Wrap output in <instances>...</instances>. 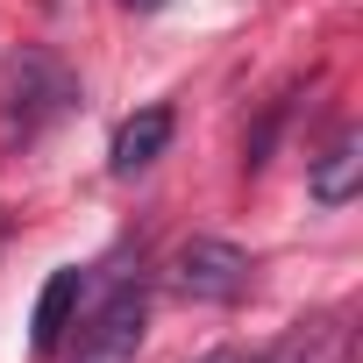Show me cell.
I'll return each instance as SVG.
<instances>
[{
    "instance_id": "52a82bcc",
    "label": "cell",
    "mask_w": 363,
    "mask_h": 363,
    "mask_svg": "<svg viewBox=\"0 0 363 363\" xmlns=\"http://www.w3.org/2000/svg\"><path fill=\"white\" fill-rule=\"evenodd\" d=\"M264 363H313V328H292V335H285Z\"/></svg>"
},
{
    "instance_id": "7a4b0ae2",
    "label": "cell",
    "mask_w": 363,
    "mask_h": 363,
    "mask_svg": "<svg viewBox=\"0 0 363 363\" xmlns=\"http://www.w3.org/2000/svg\"><path fill=\"white\" fill-rule=\"evenodd\" d=\"M143 356V285H121L79 335L72 363H135Z\"/></svg>"
},
{
    "instance_id": "3957f363",
    "label": "cell",
    "mask_w": 363,
    "mask_h": 363,
    "mask_svg": "<svg viewBox=\"0 0 363 363\" xmlns=\"http://www.w3.org/2000/svg\"><path fill=\"white\" fill-rule=\"evenodd\" d=\"M8 100H15L8 114H15V121H22V135H29V128H43V121L72 100V79H65L50 57H36V50H29V57H15V72H8Z\"/></svg>"
},
{
    "instance_id": "8992f818",
    "label": "cell",
    "mask_w": 363,
    "mask_h": 363,
    "mask_svg": "<svg viewBox=\"0 0 363 363\" xmlns=\"http://www.w3.org/2000/svg\"><path fill=\"white\" fill-rule=\"evenodd\" d=\"M79 285H86V271H50V285L36 292V320H29V349L36 356H57V342H65V328H72V313H79Z\"/></svg>"
},
{
    "instance_id": "6da1fadb",
    "label": "cell",
    "mask_w": 363,
    "mask_h": 363,
    "mask_svg": "<svg viewBox=\"0 0 363 363\" xmlns=\"http://www.w3.org/2000/svg\"><path fill=\"white\" fill-rule=\"evenodd\" d=\"M250 250H235V242H221V235H193V242H178V257H171V285L186 292V299H200V306H228V299H242L250 292Z\"/></svg>"
},
{
    "instance_id": "5b68a950",
    "label": "cell",
    "mask_w": 363,
    "mask_h": 363,
    "mask_svg": "<svg viewBox=\"0 0 363 363\" xmlns=\"http://www.w3.org/2000/svg\"><path fill=\"white\" fill-rule=\"evenodd\" d=\"M164 143H171V107H143V114H128V121L114 128V150H107L114 178H135V171H150V164L164 157Z\"/></svg>"
},
{
    "instance_id": "277c9868",
    "label": "cell",
    "mask_w": 363,
    "mask_h": 363,
    "mask_svg": "<svg viewBox=\"0 0 363 363\" xmlns=\"http://www.w3.org/2000/svg\"><path fill=\"white\" fill-rule=\"evenodd\" d=\"M306 193L320 207H349L363 193V128H342L313 164H306Z\"/></svg>"
},
{
    "instance_id": "9c48e42d",
    "label": "cell",
    "mask_w": 363,
    "mask_h": 363,
    "mask_svg": "<svg viewBox=\"0 0 363 363\" xmlns=\"http://www.w3.org/2000/svg\"><path fill=\"white\" fill-rule=\"evenodd\" d=\"M200 363H242V356H235V349H214V356H200Z\"/></svg>"
},
{
    "instance_id": "ba28073f",
    "label": "cell",
    "mask_w": 363,
    "mask_h": 363,
    "mask_svg": "<svg viewBox=\"0 0 363 363\" xmlns=\"http://www.w3.org/2000/svg\"><path fill=\"white\" fill-rule=\"evenodd\" d=\"M121 8H135V15H157V8H164V0H121Z\"/></svg>"
}]
</instances>
